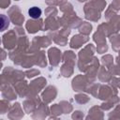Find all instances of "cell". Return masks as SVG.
I'll return each instance as SVG.
<instances>
[{
	"mask_svg": "<svg viewBox=\"0 0 120 120\" xmlns=\"http://www.w3.org/2000/svg\"><path fill=\"white\" fill-rule=\"evenodd\" d=\"M28 14L33 19H38L41 15V9L38 7H32L28 9Z\"/></svg>",
	"mask_w": 120,
	"mask_h": 120,
	"instance_id": "obj_1",
	"label": "cell"
}]
</instances>
